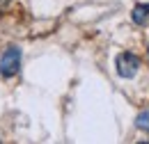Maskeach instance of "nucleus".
<instances>
[{"label": "nucleus", "mask_w": 149, "mask_h": 144, "mask_svg": "<svg viewBox=\"0 0 149 144\" xmlns=\"http://www.w3.org/2000/svg\"><path fill=\"white\" fill-rule=\"evenodd\" d=\"M135 126L140 128V130H147V133H149V112H140V114H138Z\"/></svg>", "instance_id": "4"}, {"label": "nucleus", "mask_w": 149, "mask_h": 144, "mask_svg": "<svg viewBox=\"0 0 149 144\" xmlns=\"http://www.w3.org/2000/svg\"><path fill=\"white\" fill-rule=\"evenodd\" d=\"M21 69V48L9 46L0 57V75L2 78H14Z\"/></svg>", "instance_id": "1"}, {"label": "nucleus", "mask_w": 149, "mask_h": 144, "mask_svg": "<svg viewBox=\"0 0 149 144\" xmlns=\"http://www.w3.org/2000/svg\"><path fill=\"white\" fill-rule=\"evenodd\" d=\"M131 18H133V23L142 25V23L149 18V2H147V5H135L133 12H131Z\"/></svg>", "instance_id": "3"}, {"label": "nucleus", "mask_w": 149, "mask_h": 144, "mask_svg": "<svg viewBox=\"0 0 149 144\" xmlns=\"http://www.w3.org/2000/svg\"><path fill=\"white\" fill-rule=\"evenodd\" d=\"M147 55H149V48H147Z\"/></svg>", "instance_id": "5"}, {"label": "nucleus", "mask_w": 149, "mask_h": 144, "mask_svg": "<svg viewBox=\"0 0 149 144\" xmlns=\"http://www.w3.org/2000/svg\"><path fill=\"white\" fill-rule=\"evenodd\" d=\"M115 69H117L119 78H133L140 71V57L133 53H119L115 60Z\"/></svg>", "instance_id": "2"}]
</instances>
